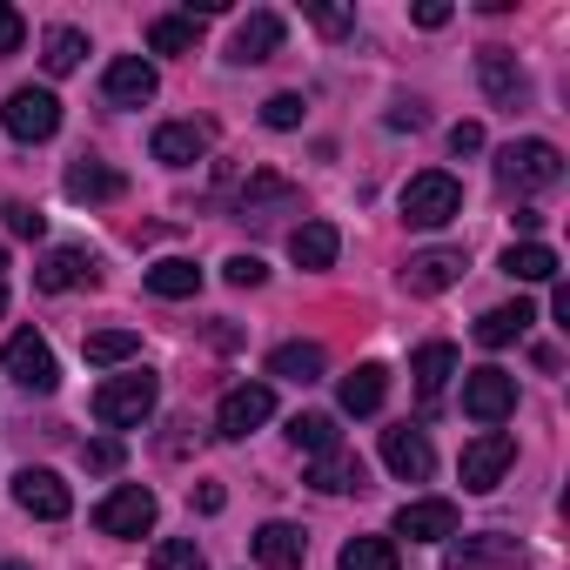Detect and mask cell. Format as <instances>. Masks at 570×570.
Listing matches in <instances>:
<instances>
[{
  "label": "cell",
  "mask_w": 570,
  "mask_h": 570,
  "mask_svg": "<svg viewBox=\"0 0 570 570\" xmlns=\"http://www.w3.org/2000/svg\"><path fill=\"white\" fill-rule=\"evenodd\" d=\"M195 41H202V21H195V14H161V21L148 28V48H155V55H195Z\"/></svg>",
  "instance_id": "obj_32"
},
{
  "label": "cell",
  "mask_w": 570,
  "mask_h": 570,
  "mask_svg": "<svg viewBox=\"0 0 570 570\" xmlns=\"http://www.w3.org/2000/svg\"><path fill=\"white\" fill-rule=\"evenodd\" d=\"M282 48V14H268V8H255L242 28H235V41H228V61H242V68H255V61H268Z\"/></svg>",
  "instance_id": "obj_20"
},
{
  "label": "cell",
  "mask_w": 570,
  "mask_h": 570,
  "mask_svg": "<svg viewBox=\"0 0 570 570\" xmlns=\"http://www.w3.org/2000/svg\"><path fill=\"white\" fill-rule=\"evenodd\" d=\"M202 155H208V128H202V121H161V128H155V161L188 168V161H202Z\"/></svg>",
  "instance_id": "obj_22"
},
{
  "label": "cell",
  "mask_w": 570,
  "mask_h": 570,
  "mask_svg": "<svg viewBox=\"0 0 570 570\" xmlns=\"http://www.w3.org/2000/svg\"><path fill=\"white\" fill-rule=\"evenodd\" d=\"M222 275L235 282V289H262V282H268V268H262V255H228V262H222Z\"/></svg>",
  "instance_id": "obj_38"
},
{
  "label": "cell",
  "mask_w": 570,
  "mask_h": 570,
  "mask_svg": "<svg viewBox=\"0 0 570 570\" xmlns=\"http://www.w3.org/2000/svg\"><path fill=\"white\" fill-rule=\"evenodd\" d=\"M309 21H316L323 35H350V28H356V14H350V8H309Z\"/></svg>",
  "instance_id": "obj_41"
},
{
  "label": "cell",
  "mask_w": 570,
  "mask_h": 570,
  "mask_svg": "<svg viewBox=\"0 0 570 570\" xmlns=\"http://www.w3.org/2000/svg\"><path fill=\"white\" fill-rule=\"evenodd\" d=\"M510 410H517V376H510V370L490 363V370H470V376H463V416H476V423L497 430Z\"/></svg>",
  "instance_id": "obj_8"
},
{
  "label": "cell",
  "mask_w": 570,
  "mask_h": 570,
  "mask_svg": "<svg viewBox=\"0 0 570 570\" xmlns=\"http://www.w3.org/2000/svg\"><path fill=\"white\" fill-rule=\"evenodd\" d=\"M115 463H121V443H95L88 450V470H115Z\"/></svg>",
  "instance_id": "obj_46"
},
{
  "label": "cell",
  "mask_w": 570,
  "mask_h": 570,
  "mask_svg": "<svg viewBox=\"0 0 570 570\" xmlns=\"http://www.w3.org/2000/svg\"><path fill=\"white\" fill-rule=\"evenodd\" d=\"M21 41H28L21 8H8V0H0V55H21Z\"/></svg>",
  "instance_id": "obj_39"
},
{
  "label": "cell",
  "mask_w": 570,
  "mask_h": 570,
  "mask_svg": "<svg viewBox=\"0 0 570 570\" xmlns=\"http://www.w3.org/2000/svg\"><path fill=\"white\" fill-rule=\"evenodd\" d=\"M443 21H450L443 0H423V8H416V28H443Z\"/></svg>",
  "instance_id": "obj_47"
},
{
  "label": "cell",
  "mask_w": 570,
  "mask_h": 570,
  "mask_svg": "<svg viewBox=\"0 0 570 570\" xmlns=\"http://www.w3.org/2000/svg\"><path fill=\"white\" fill-rule=\"evenodd\" d=\"M289 443L309 450V456H330V450H343V430H336V416H323V410H296V416H289Z\"/></svg>",
  "instance_id": "obj_30"
},
{
  "label": "cell",
  "mask_w": 570,
  "mask_h": 570,
  "mask_svg": "<svg viewBox=\"0 0 570 570\" xmlns=\"http://www.w3.org/2000/svg\"><path fill=\"white\" fill-rule=\"evenodd\" d=\"M550 316H557V323L570 330V282H563V275L550 282Z\"/></svg>",
  "instance_id": "obj_44"
},
{
  "label": "cell",
  "mask_w": 570,
  "mask_h": 570,
  "mask_svg": "<svg viewBox=\"0 0 570 570\" xmlns=\"http://www.w3.org/2000/svg\"><path fill=\"white\" fill-rule=\"evenodd\" d=\"M0 570H28V563H14V557H8V563H0Z\"/></svg>",
  "instance_id": "obj_48"
},
{
  "label": "cell",
  "mask_w": 570,
  "mask_h": 570,
  "mask_svg": "<svg viewBox=\"0 0 570 570\" xmlns=\"http://www.w3.org/2000/svg\"><path fill=\"white\" fill-rule=\"evenodd\" d=\"M456 215H463V188H456V175L423 168V175L403 181V222H410V228H443V222H456Z\"/></svg>",
  "instance_id": "obj_2"
},
{
  "label": "cell",
  "mask_w": 570,
  "mask_h": 570,
  "mask_svg": "<svg viewBox=\"0 0 570 570\" xmlns=\"http://www.w3.org/2000/svg\"><path fill=\"white\" fill-rule=\"evenodd\" d=\"M383 463H390V476H403V483H430L436 450H430V436H423L416 423H396V430H383Z\"/></svg>",
  "instance_id": "obj_13"
},
{
  "label": "cell",
  "mask_w": 570,
  "mask_h": 570,
  "mask_svg": "<svg viewBox=\"0 0 570 570\" xmlns=\"http://www.w3.org/2000/svg\"><path fill=\"white\" fill-rule=\"evenodd\" d=\"M248 550H255V563L262 570H303V557H309V537H303V523H262L255 537H248Z\"/></svg>",
  "instance_id": "obj_17"
},
{
  "label": "cell",
  "mask_w": 570,
  "mask_h": 570,
  "mask_svg": "<svg viewBox=\"0 0 570 570\" xmlns=\"http://www.w3.org/2000/svg\"><path fill=\"white\" fill-rule=\"evenodd\" d=\"M0 316H8V289H0Z\"/></svg>",
  "instance_id": "obj_49"
},
{
  "label": "cell",
  "mask_w": 570,
  "mask_h": 570,
  "mask_svg": "<svg viewBox=\"0 0 570 570\" xmlns=\"http://www.w3.org/2000/svg\"><path fill=\"white\" fill-rule=\"evenodd\" d=\"M450 155H483V128L476 121H456L450 128Z\"/></svg>",
  "instance_id": "obj_42"
},
{
  "label": "cell",
  "mask_w": 570,
  "mask_h": 570,
  "mask_svg": "<svg viewBox=\"0 0 570 570\" xmlns=\"http://www.w3.org/2000/svg\"><path fill=\"white\" fill-rule=\"evenodd\" d=\"M0 121H8L14 141H48V135L61 128V101H55L48 88H14L8 108H0Z\"/></svg>",
  "instance_id": "obj_9"
},
{
  "label": "cell",
  "mask_w": 570,
  "mask_h": 570,
  "mask_svg": "<svg viewBox=\"0 0 570 570\" xmlns=\"http://www.w3.org/2000/svg\"><path fill=\"white\" fill-rule=\"evenodd\" d=\"M497 268H503L510 282H557V268H563V262H557V248H550V242H510Z\"/></svg>",
  "instance_id": "obj_25"
},
{
  "label": "cell",
  "mask_w": 570,
  "mask_h": 570,
  "mask_svg": "<svg viewBox=\"0 0 570 570\" xmlns=\"http://www.w3.org/2000/svg\"><path fill=\"white\" fill-rule=\"evenodd\" d=\"M81 55H88V35L81 28H48V41H41V68L48 75H75Z\"/></svg>",
  "instance_id": "obj_33"
},
{
  "label": "cell",
  "mask_w": 570,
  "mask_h": 570,
  "mask_svg": "<svg viewBox=\"0 0 570 570\" xmlns=\"http://www.w3.org/2000/svg\"><path fill=\"white\" fill-rule=\"evenodd\" d=\"M8 376H14L28 396H55V390H61V363H55L48 336L14 330V336H8Z\"/></svg>",
  "instance_id": "obj_5"
},
{
  "label": "cell",
  "mask_w": 570,
  "mask_h": 570,
  "mask_svg": "<svg viewBox=\"0 0 570 570\" xmlns=\"http://www.w3.org/2000/svg\"><path fill=\"white\" fill-rule=\"evenodd\" d=\"M14 503H21L28 517H41V523H61V517L75 510V490H68L55 470H21V476H14Z\"/></svg>",
  "instance_id": "obj_14"
},
{
  "label": "cell",
  "mask_w": 570,
  "mask_h": 570,
  "mask_svg": "<svg viewBox=\"0 0 570 570\" xmlns=\"http://www.w3.org/2000/svg\"><path fill=\"white\" fill-rule=\"evenodd\" d=\"M530 323H537V309L517 296V303H497V309H483V323H476V343L483 350H503V343H517V336H530Z\"/></svg>",
  "instance_id": "obj_26"
},
{
  "label": "cell",
  "mask_w": 570,
  "mask_h": 570,
  "mask_svg": "<svg viewBox=\"0 0 570 570\" xmlns=\"http://www.w3.org/2000/svg\"><path fill=\"white\" fill-rule=\"evenodd\" d=\"M423 121H430V115H423L416 101H403V108H390V128H423Z\"/></svg>",
  "instance_id": "obj_45"
},
{
  "label": "cell",
  "mask_w": 570,
  "mask_h": 570,
  "mask_svg": "<svg viewBox=\"0 0 570 570\" xmlns=\"http://www.w3.org/2000/svg\"><path fill=\"white\" fill-rule=\"evenodd\" d=\"M456 282H463V248H423L403 268V289L410 296H443V289H456Z\"/></svg>",
  "instance_id": "obj_16"
},
{
  "label": "cell",
  "mask_w": 570,
  "mask_h": 570,
  "mask_svg": "<svg viewBox=\"0 0 570 570\" xmlns=\"http://www.w3.org/2000/svg\"><path fill=\"white\" fill-rule=\"evenodd\" d=\"M336 396H343V410H350V416H376V410H383V396H390V370H383V363H356V370L343 376V390H336Z\"/></svg>",
  "instance_id": "obj_23"
},
{
  "label": "cell",
  "mask_w": 570,
  "mask_h": 570,
  "mask_svg": "<svg viewBox=\"0 0 570 570\" xmlns=\"http://www.w3.org/2000/svg\"><path fill=\"white\" fill-rule=\"evenodd\" d=\"M155 396H161V383H155L148 370L108 376V383L95 390V423H101V430H141V423L155 416Z\"/></svg>",
  "instance_id": "obj_1"
},
{
  "label": "cell",
  "mask_w": 570,
  "mask_h": 570,
  "mask_svg": "<svg viewBox=\"0 0 570 570\" xmlns=\"http://www.w3.org/2000/svg\"><path fill=\"white\" fill-rule=\"evenodd\" d=\"M0 215H8V228H14V235H28V242H35V235L48 228V215H35L28 202H8V208H0Z\"/></svg>",
  "instance_id": "obj_40"
},
{
  "label": "cell",
  "mask_w": 570,
  "mask_h": 570,
  "mask_svg": "<svg viewBox=\"0 0 570 570\" xmlns=\"http://www.w3.org/2000/svg\"><path fill=\"white\" fill-rule=\"evenodd\" d=\"M323 370H330L323 343H282V350L268 356V376H282V383H316Z\"/></svg>",
  "instance_id": "obj_28"
},
{
  "label": "cell",
  "mask_w": 570,
  "mask_h": 570,
  "mask_svg": "<svg viewBox=\"0 0 570 570\" xmlns=\"http://www.w3.org/2000/svg\"><path fill=\"white\" fill-rule=\"evenodd\" d=\"M497 181H503V188H523V195L557 188V181H563V155H557V141H510V148L497 155Z\"/></svg>",
  "instance_id": "obj_3"
},
{
  "label": "cell",
  "mask_w": 570,
  "mask_h": 570,
  "mask_svg": "<svg viewBox=\"0 0 570 570\" xmlns=\"http://www.w3.org/2000/svg\"><path fill=\"white\" fill-rule=\"evenodd\" d=\"M262 121L268 128H303V95H268L262 101Z\"/></svg>",
  "instance_id": "obj_37"
},
{
  "label": "cell",
  "mask_w": 570,
  "mask_h": 570,
  "mask_svg": "<svg viewBox=\"0 0 570 570\" xmlns=\"http://www.w3.org/2000/svg\"><path fill=\"white\" fill-rule=\"evenodd\" d=\"M155 490H141V483H115L101 503H95V530L101 537H148L155 530Z\"/></svg>",
  "instance_id": "obj_4"
},
{
  "label": "cell",
  "mask_w": 570,
  "mask_h": 570,
  "mask_svg": "<svg viewBox=\"0 0 570 570\" xmlns=\"http://www.w3.org/2000/svg\"><path fill=\"white\" fill-rule=\"evenodd\" d=\"M443 563L450 570H517L523 563V543L503 537V530H476V537H450L443 543Z\"/></svg>",
  "instance_id": "obj_7"
},
{
  "label": "cell",
  "mask_w": 570,
  "mask_h": 570,
  "mask_svg": "<svg viewBox=\"0 0 570 570\" xmlns=\"http://www.w3.org/2000/svg\"><path fill=\"white\" fill-rule=\"evenodd\" d=\"M68 195L75 202H115V195H128V175H115L101 161H75L68 168Z\"/></svg>",
  "instance_id": "obj_29"
},
{
  "label": "cell",
  "mask_w": 570,
  "mask_h": 570,
  "mask_svg": "<svg viewBox=\"0 0 570 570\" xmlns=\"http://www.w3.org/2000/svg\"><path fill=\"white\" fill-rule=\"evenodd\" d=\"M202 289V268L188 262V255H161L155 268H148V296H161V303H181V296H195Z\"/></svg>",
  "instance_id": "obj_27"
},
{
  "label": "cell",
  "mask_w": 570,
  "mask_h": 570,
  "mask_svg": "<svg viewBox=\"0 0 570 570\" xmlns=\"http://www.w3.org/2000/svg\"><path fill=\"white\" fill-rule=\"evenodd\" d=\"M0 275H8V248H0Z\"/></svg>",
  "instance_id": "obj_50"
},
{
  "label": "cell",
  "mask_w": 570,
  "mask_h": 570,
  "mask_svg": "<svg viewBox=\"0 0 570 570\" xmlns=\"http://www.w3.org/2000/svg\"><path fill=\"white\" fill-rule=\"evenodd\" d=\"M309 490H323V497H350V490H363L370 483V470H363V456H350V450H330V456H316L309 463V476H303Z\"/></svg>",
  "instance_id": "obj_21"
},
{
  "label": "cell",
  "mask_w": 570,
  "mask_h": 570,
  "mask_svg": "<svg viewBox=\"0 0 570 570\" xmlns=\"http://www.w3.org/2000/svg\"><path fill=\"white\" fill-rule=\"evenodd\" d=\"M135 350H141L135 330H95V336H88V363H128Z\"/></svg>",
  "instance_id": "obj_35"
},
{
  "label": "cell",
  "mask_w": 570,
  "mask_h": 570,
  "mask_svg": "<svg viewBox=\"0 0 570 570\" xmlns=\"http://www.w3.org/2000/svg\"><path fill=\"white\" fill-rule=\"evenodd\" d=\"M88 282H95V255H88V248H48L41 268H35V289H48V296L88 289Z\"/></svg>",
  "instance_id": "obj_19"
},
{
  "label": "cell",
  "mask_w": 570,
  "mask_h": 570,
  "mask_svg": "<svg viewBox=\"0 0 570 570\" xmlns=\"http://www.w3.org/2000/svg\"><path fill=\"white\" fill-rule=\"evenodd\" d=\"M303 195H296V181H282V175H268V168H255L248 175V188H242V202H235V215L242 222H275V215H289Z\"/></svg>",
  "instance_id": "obj_18"
},
{
  "label": "cell",
  "mask_w": 570,
  "mask_h": 570,
  "mask_svg": "<svg viewBox=\"0 0 570 570\" xmlns=\"http://www.w3.org/2000/svg\"><path fill=\"white\" fill-rule=\"evenodd\" d=\"M476 81H483V95H490L497 108H510V115L530 101V75L517 68L510 48H483V55H476Z\"/></svg>",
  "instance_id": "obj_12"
},
{
  "label": "cell",
  "mask_w": 570,
  "mask_h": 570,
  "mask_svg": "<svg viewBox=\"0 0 570 570\" xmlns=\"http://www.w3.org/2000/svg\"><path fill=\"white\" fill-rule=\"evenodd\" d=\"M396 537H410V543H450V537H456V503H450V497H416V503H403V510H396Z\"/></svg>",
  "instance_id": "obj_15"
},
{
  "label": "cell",
  "mask_w": 570,
  "mask_h": 570,
  "mask_svg": "<svg viewBox=\"0 0 570 570\" xmlns=\"http://www.w3.org/2000/svg\"><path fill=\"white\" fill-rule=\"evenodd\" d=\"M343 570H403V550H396V537H350Z\"/></svg>",
  "instance_id": "obj_31"
},
{
  "label": "cell",
  "mask_w": 570,
  "mask_h": 570,
  "mask_svg": "<svg viewBox=\"0 0 570 570\" xmlns=\"http://www.w3.org/2000/svg\"><path fill=\"white\" fill-rule=\"evenodd\" d=\"M275 416V390L268 383H235L228 396H222V410H215V430L228 436V443H242L248 430H262Z\"/></svg>",
  "instance_id": "obj_10"
},
{
  "label": "cell",
  "mask_w": 570,
  "mask_h": 570,
  "mask_svg": "<svg viewBox=\"0 0 570 570\" xmlns=\"http://www.w3.org/2000/svg\"><path fill=\"white\" fill-rule=\"evenodd\" d=\"M155 88H161V75H155V61H141V55H115V61H108V75H101L108 108H148V101H155Z\"/></svg>",
  "instance_id": "obj_11"
},
{
  "label": "cell",
  "mask_w": 570,
  "mask_h": 570,
  "mask_svg": "<svg viewBox=\"0 0 570 570\" xmlns=\"http://www.w3.org/2000/svg\"><path fill=\"white\" fill-rule=\"evenodd\" d=\"M336 248H343V235H336V222H303L296 235H289V255H296V268H336Z\"/></svg>",
  "instance_id": "obj_24"
},
{
  "label": "cell",
  "mask_w": 570,
  "mask_h": 570,
  "mask_svg": "<svg viewBox=\"0 0 570 570\" xmlns=\"http://www.w3.org/2000/svg\"><path fill=\"white\" fill-rule=\"evenodd\" d=\"M155 570H208V557H202L195 537H161L155 543Z\"/></svg>",
  "instance_id": "obj_36"
},
{
  "label": "cell",
  "mask_w": 570,
  "mask_h": 570,
  "mask_svg": "<svg viewBox=\"0 0 570 570\" xmlns=\"http://www.w3.org/2000/svg\"><path fill=\"white\" fill-rule=\"evenodd\" d=\"M410 376H416V390H423V396H436V390L456 376V350H450V343H423V350H416V363H410Z\"/></svg>",
  "instance_id": "obj_34"
},
{
  "label": "cell",
  "mask_w": 570,
  "mask_h": 570,
  "mask_svg": "<svg viewBox=\"0 0 570 570\" xmlns=\"http://www.w3.org/2000/svg\"><path fill=\"white\" fill-rule=\"evenodd\" d=\"M222 503H228V490H222V483H195V510H202V517H215Z\"/></svg>",
  "instance_id": "obj_43"
},
{
  "label": "cell",
  "mask_w": 570,
  "mask_h": 570,
  "mask_svg": "<svg viewBox=\"0 0 570 570\" xmlns=\"http://www.w3.org/2000/svg\"><path fill=\"white\" fill-rule=\"evenodd\" d=\"M517 463V436L510 430H483V436H470L463 443V490H497L503 483V470Z\"/></svg>",
  "instance_id": "obj_6"
}]
</instances>
